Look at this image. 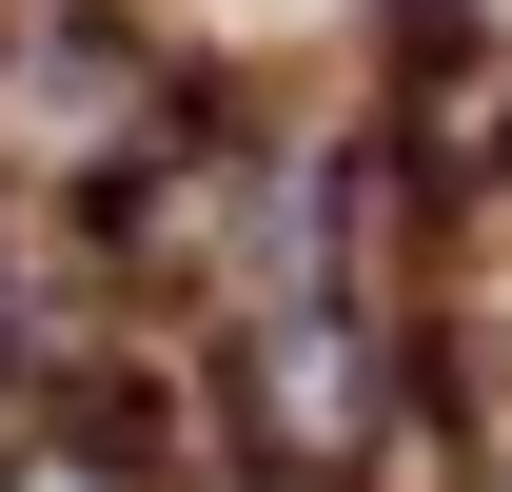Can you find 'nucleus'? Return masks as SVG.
Wrapping results in <instances>:
<instances>
[{
  "mask_svg": "<svg viewBox=\"0 0 512 492\" xmlns=\"http://www.w3.org/2000/svg\"><path fill=\"white\" fill-rule=\"evenodd\" d=\"M0 492H99V473H60V453H20V473H0Z\"/></svg>",
  "mask_w": 512,
  "mask_h": 492,
  "instance_id": "1",
  "label": "nucleus"
}]
</instances>
